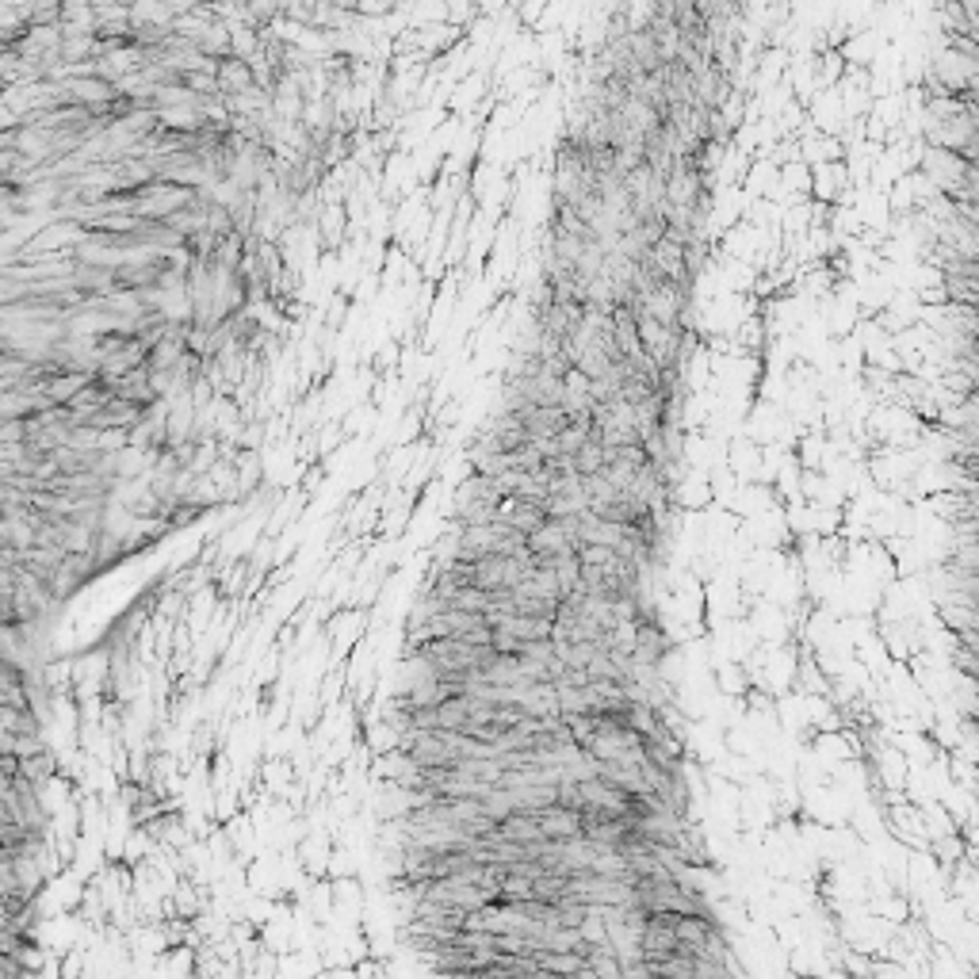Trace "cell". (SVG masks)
<instances>
[{
    "label": "cell",
    "instance_id": "cell-2",
    "mask_svg": "<svg viewBox=\"0 0 979 979\" xmlns=\"http://www.w3.org/2000/svg\"><path fill=\"white\" fill-rule=\"evenodd\" d=\"M517 708L524 716H559V685L555 681H532L524 685L521 697H517Z\"/></svg>",
    "mask_w": 979,
    "mask_h": 979
},
{
    "label": "cell",
    "instance_id": "cell-4",
    "mask_svg": "<svg viewBox=\"0 0 979 979\" xmlns=\"http://www.w3.org/2000/svg\"><path fill=\"white\" fill-rule=\"evenodd\" d=\"M218 92L222 96H234V92H245V88L253 85V73H249V62L245 58H234V54H226V58H218Z\"/></svg>",
    "mask_w": 979,
    "mask_h": 979
},
{
    "label": "cell",
    "instance_id": "cell-3",
    "mask_svg": "<svg viewBox=\"0 0 979 979\" xmlns=\"http://www.w3.org/2000/svg\"><path fill=\"white\" fill-rule=\"evenodd\" d=\"M498 830L509 838V842H521L524 853H528V846L544 842V830H540V823H536L532 811H509L505 819H498Z\"/></svg>",
    "mask_w": 979,
    "mask_h": 979
},
{
    "label": "cell",
    "instance_id": "cell-1",
    "mask_svg": "<svg viewBox=\"0 0 979 979\" xmlns=\"http://www.w3.org/2000/svg\"><path fill=\"white\" fill-rule=\"evenodd\" d=\"M536 823H540V830H544V838H551V842H566V838H578V834H582V811L555 800V804H547L536 811Z\"/></svg>",
    "mask_w": 979,
    "mask_h": 979
},
{
    "label": "cell",
    "instance_id": "cell-5",
    "mask_svg": "<svg viewBox=\"0 0 979 979\" xmlns=\"http://www.w3.org/2000/svg\"><path fill=\"white\" fill-rule=\"evenodd\" d=\"M570 463H574V471L582 475V479H593V475H601L605 471V463H609V452H605V444L597 440V436H589L586 444L570 456Z\"/></svg>",
    "mask_w": 979,
    "mask_h": 979
}]
</instances>
